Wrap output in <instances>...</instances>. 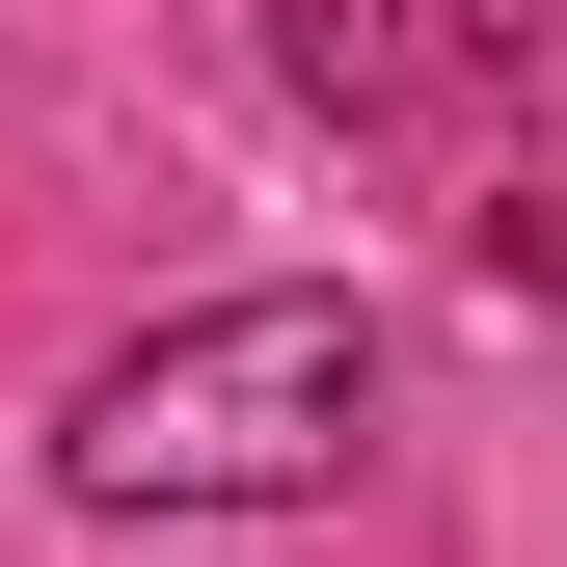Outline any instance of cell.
<instances>
[{"mask_svg":"<svg viewBox=\"0 0 567 567\" xmlns=\"http://www.w3.org/2000/svg\"><path fill=\"white\" fill-rule=\"evenodd\" d=\"M379 460V298H189L54 405L82 514H324Z\"/></svg>","mask_w":567,"mask_h":567,"instance_id":"1","label":"cell"}]
</instances>
